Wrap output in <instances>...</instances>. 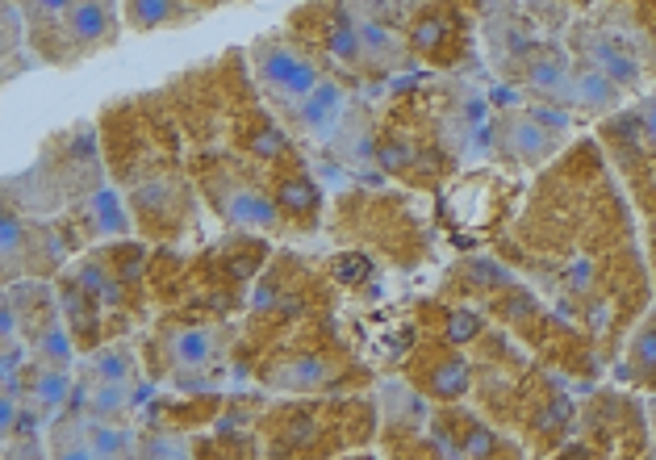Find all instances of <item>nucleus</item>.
I'll use <instances>...</instances> for the list:
<instances>
[{"label": "nucleus", "instance_id": "nucleus-10", "mask_svg": "<svg viewBox=\"0 0 656 460\" xmlns=\"http://www.w3.org/2000/svg\"><path fill=\"white\" fill-rule=\"evenodd\" d=\"M326 360H318V356H297V360H289L285 368L276 373V385H285V389H318L322 381H326Z\"/></svg>", "mask_w": 656, "mask_h": 460}, {"label": "nucleus", "instance_id": "nucleus-26", "mask_svg": "<svg viewBox=\"0 0 656 460\" xmlns=\"http://www.w3.org/2000/svg\"><path fill=\"white\" fill-rule=\"evenodd\" d=\"M414 147H406V143H381L377 147V164L385 168V172H406L410 164H414Z\"/></svg>", "mask_w": 656, "mask_h": 460}, {"label": "nucleus", "instance_id": "nucleus-38", "mask_svg": "<svg viewBox=\"0 0 656 460\" xmlns=\"http://www.w3.org/2000/svg\"><path fill=\"white\" fill-rule=\"evenodd\" d=\"M13 327H17V318H13V302H5V310H0V331H5V343L13 339Z\"/></svg>", "mask_w": 656, "mask_h": 460}, {"label": "nucleus", "instance_id": "nucleus-20", "mask_svg": "<svg viewBox=\"0 0 656 460\" xmlns=\"http://www.w3.org/2000/svg\"><path fill=\"white\" fill-rule=\"evenodd\" d=\"M481 331H485V318L477 310H452L448 322H443V335H448V343H473Z\"/></svg>", "mask_w": 656, "mask_h": 460}, {"label": "nucleus", "instance_id": "nucleus-35", "mask_svg": "<svg viewBox=\"0 0 656 460\" xmlns=\"http://www.w3.org/2000/svg\"><path fill=\"white\" fill-rule=\"evenodd\" d=\"M272 302H280V297H276V289H272V285H260V289L251 293V310H268Z\"/></svg>", "mask_w": 656, "mask_h": 460}, {"label": "nucleus", "instance_id": "nucleus-34", "mask_svg": "<svg viewBox=\"0 0 656 460\" xmlns=\"http://www.w3.org/2000/svg\"><path fill=\"white\" fill-rule=\"evenodd\" d=\"M636 118H640V126H644V143L656 147V101H644V105L636 109Z\"/></svg>", "mask_w": 656, "mask_h": 460}, {"label": "nucleus", "instance_id": "nucleus-22", "mask_svg": "<svg viewBox=\"0 0 656 460\" xmlns=\"http://www.w3.org/2000/svg\"><path fill=\"white\" fill-rule=\"evenodd\" d=\"M631 368L652 381V373H656V327H644L636 335V343H631Z\"/></svg>", "mask_w": 656, "mask_h": 460}, {"label": "nucleus", "instance_id": "nucleus-8", "mask_svg": "<svg viewBox=\"0 0 656 460\" xmlns=\"http://www.w3.org/2000/svg\"><path fill=\"white\" fill-rule=\"evenodd\" d=\"M226 205H230V218H234V222H243V226H260V230L276 226V205H272L268 197H260V193L234 189Z\"/></svg>", "mask_w": 656, "mask_h": 460}, {"label": "nucleus", "instance_id": "nucleus-37", "mask_svg": "<svg viewBox=\"0 0 656 460\" xmlns=\"http://www.w3.org/2000/svg\"><path fill=\"white\" fill-rule=\"evenodd\" d=\"M76 0H34V9H42V13H67Z\"/></svg>", "mask_w": 656, "mask_h": 460}, {"label": "nucleus", "instance_id": "nucleus-25", "mask_svg": "<svg viewBox=\"0 0 656 460\" xmlns=\"http://www.w3.org/2000/svg\"><path fill=\"white\" fill-rule=\"evenodd\" d=\"M126 402H130V389H126V381H101V389H97V398H92V406H97V414H117V410H126Z\"/></svg>", "mask_w": 656, "mask_h": 460}, {"label": "nucleus", "instance_id": "nucleus-15", "mask_svg": "<svg viewBox=\"0 0 656 460\" xmlns=\"http://www.w3.org/2000/svg\"><path fill=\"white\" fill-rule=\"evenodd\" d=\"M76 281H80L92 297H101V302H122V285H117L113 276L105 272L101 260H84V264L76 268Z\"/></svg>", "mask_w": 656, "mask_h": 460}, {"label": "nucleus", "instance_id": "nucleus-18", "mask_svg": "<svg viewBox=\"0 0 656 460\" xmlns=\"http://www.w3.org/2000/svg\"><path fill=\"white\" fill-rule=\"evenodd\" d=\"M84 440L92 444L97 456H126L134 435L130 431H117V427H84Z\"/></svg>", "mask_w": 656, "mask_h": 460}, {"label": "nucleus", "instance_id": "nucleus-7", "mask_svg": "<svg viewBox=\"0 0 656 460\" xmlns=\"http://www.w3.org/2000/svg\"><path fill=\"white\" fill-rule=\"evenodd\" d=\"M326 51H331L335 59H343V63H360V55H364V42H360V26H356V21H351V13L335 9V17H331V30H326Z\"/></svg>", "mask_w": 656, "mask_h": 460}, {"label": "nucleus", "instance_id": "nucleus-12", "mask_svg": "<svg viewBox=\"0 0 656 460\" xmlns=\"http://www.w3.org/2000/svg\"><path fill=\"white\" fill-rule=\"evenodd\" d=\"M276 205L280 210H293V214H306L318 205V184L310 176H289V180H280V189H276Z\"/></svg>", "mask_w": 656, "mask_h": 460}, {"label": "nucleus", "instance_id": "nucleus-9", "mask_svg": "<svg viewBox=\"0 0 656 460\" xmlns=\"http://www.w3.org/2000/svg\"><path fill=\"white\" fill-rule=\"evenodd\" d=\"M427 389L435 398H443V402H452V398H460L464 389H468V368H464V360L460 356H443L431 373H427Z\"/></svg>", "mask_w": 656, "mask_h": 460}, {"label": "nucleus", "instance_id": "nucleus-3", "mask_svg": "<svg viewBox=\"0 0 656 460\" xmlns=\"http://www.w3.org/2000/svg\"><path fill=\"white\" fill-rule=\"evenodd\" d=\"M506 138H510V147H514V155H519L523 164H544V159L556 151V134H552V130H544L535 118H519V122H510Z\"/></svg>", "mask_w": 656, "mask_h": 460}, {"label": "nucleus", "instance_id": "nucleus-17", "mask_svg": "<svg viewBox=\"0 0 656 460\" xmlns=\"http://www.w3.org/2000/svg\"><path fill=\"white\" fill-rule=\"evenodd\" d=\"M176 0H130V26L134 30H159L163 21H172Z\"/></svg>", "mask_w": 656, "mask_h": 460}, {"label": "nucleus", "instance_id": "nucleus-5", "mask_svg": "<svg viewBox=\"0 0 656 460\" xmlns=\"http://www.w3.org/2000/svg\"><path fill=\"white\" fill-rule=\"evenodd\" d=\"M67 26L80 42H101L109 38V9L101 0H76L72 9H67Z\"/></svg>", "mask_w": 656, "mask_h": 460}, {"label": "nucleus", "instance_id": "nucleus-21", "mask_svg": "<svg viewBox=\"0 0 656 460\" xmlns=\"http://www.w3.org/2000/svg\"><path fill=\"white\" fill-rule=\"evenodd\" d=\"M356 26H360L364 55H372V59H393V34L381 26V21H356Z\"/></svg>", "mask_w": 656, "mask_h": 460}, {"label": "nucleus", "instance_id": "nucleus-39", "mask_svg": "<svg viewBox=\"0 0 656 460\" xmlns=\"http://www.w3.org/2000/svg\"><path fill=\"white\" fill-rule=\"evenodd\" d=\"M481 5H485V9H502V5H506V0H481Z\"/></svg>", "mask_w": 656, "mask_h": 460}, {"label": "nucleus", "instance_id": "nucleus-36", "mask_svg": "<svg viewBox=\"0 0 656 460\" xmlns=\"http://www.w3.org/2000/svg\"><path fill=\"white\" fill-rule=\"evenodd\" d=\"M13 419H17V406H13V394L0 398V427L13 431Z\"/></svg>", "mask_w": 656, "mask_h": 460}, {"label": "nucleus", "instance_id": "nucleus-14", "mask_svg": "<svg viewBox=\"0 0 656 460\" xmlns=\"http://www.w3.org/2000/svg\"><path fill=\"white\" fill-rule=\"evenodd\" d=\"M34 398L42 410H59L67 398H72V377L63 373V364L59 368H46V373L34 381Z\"/></svg>", "mask_w": 656, "mask_h": 460}, {"label": "nucleus", "instance_id": "nucleus-1", "mask_svg": "<svg viewBox=\"0 0 656 460\" xmlns=\"http://www.w3.org/2000/svg\"><path fill=\"white\" fill-rule=\"evenodd\" d=\"M260 76L276 92H285V97H310L314 84H318L314 67L306 59H297L293 51H285V46H264L260 51Z\"/></svg>", "mask_w": 656, "mask_h": 460}, {"label": "nucleus", "instance_id": "nucleus-31", "mask_svg": "<svg viewBox=\"0 0 656 460\" xmlns=\"http://www.w3.org/2000/svg\"><path fill=\"white\" fill-rule=\"evenodd\" d=\"M251 151L260 159H276V155H285V138H280L276 130H260L251 138Z\"/></svg>", "mask_w": 656, "mask_h": 460}, {"label": "nucleus", "instance_id": "nucleus-32", "mask_svg": "<svg viewBox=\"0 0 656 460\" xmlns=\"http://www.w3.org/2000/svg\"><path fill=\"white\" fill-rule=\"evenodd\" d=\"M372 268H368V260L364 256H343V260H335V276L343 285H351V281H364Z\"/></svg>", "mask_w": 656, "mask_h": 460}, {"label": "nucleus", "instance_id": "nucleus-30", "mask_svg": "<svg viewBox=\"0 0 656 460\" xmlns=\"http://www.w3.org/2000/svg\"><path fill=\"white\" fill-rule=\"evenodd\" d=\"M17 247H21V222L13 210H5V218H0V251H5V260H13Z\"/></svg>", "mask_w": 656, "mask_h": 460}, {"label": "nucleus", "instance_id": "nucleus-4", "mask_svg": "<svg viewBox=\"0 0 656 460\" xmlns=\"http://www.w3.org/2000/svg\"><path fill=\"white\" fill-rule=\"evenodd\" d=\"M569 101H577V105H585V109H594V113L615 109V105H619V84L606 76V72H598V67H590V72L573 76Z\"/></svg>", "mask_w": 656, "mask_h": 460}, {"label": "nucleus", "instance_id": "nucleus-16", "mask_svg": "<svg viewBox=\"0 0 656 460\" xmlns=\"http://www.w3.org/2000/svg\"><path fill=\"white\" fill-rule=\"evenodd\" d=\"M527 80H531V88L552 92V97H565V101H569V84H573V80H565V67H560V63L535 59V63L527 67Z\"/></svg>", "mask_w": 656, "mask_h": 460}, {"label": "nucleus", "instance_id": "nucleus-2", "mask_svg": "<svg viewBox=\"0 0 656 460\" xmlns=\"http://www.w3.org/2000/svg\"><path fill=\"white\" fill-rule=\"evenodd\" d=\"M343 118V92L335 80H318L314 92L306 97V105H301V122H306L318 138H326L335 130V122Z\"/></svg>", "mask_w": 656, "mask_h": 460}, {"label": "nucleus", "instance_id": "nucleus-6", "mask_svg": "<svg viewBox=\"0 0 656 460\" xmlns=\"http://www.w3.org/2000/svg\"><path fill=\"white\" fill-rule=\"evenodd\" d=\"M590 55H594V63H598V72H606L619 88H631L640 80V63L631 59L627 51H619V46H611V42H590Z\"/></svg>", "mask_w": 656, "mask_h": 460}, {"label": "nucleus", "instance_id": "nucleus-19", "mask_svg": "<svg viewBox=\"0 0 656 460\" xmlns=\"http://www.w3.org/2000/svg\"><path fill=\"white\" fill-rule=\"evenodd\" d=\"M439 42H448V21L427 13V17H418L414 26H410V46L414 51H435Z\"/></svg>", "mask_w": 656, "mask_h": 460}, {"label": "nucleus", "instance_id": "nucleus-24", "mask_svg": "<svg viewBox=\"0 0 656 460\" xmlns=\"http://www.w3.org/2000/svg\"><path fill=\"white\" fill-rule=\"evenodd\" d=\"M527 118H535L544 130H552L556 138H560V134H569V109H565V105H556V101L531 105V109H527Z\"/></svg>", "mask_w": 656, "mask_h": 460}, {"label": "nucleus", "instance_id": "nucleus-29", "mask_svg": "<svg viewBox=\"0 0 656 460\" xmlns=\"http://www.w3.org/2000/svg\"><path fill=\"white\" fill-rule=\"evenodd\" d=\"M494 431H485V427H468V435H464V456H489V452H494Z\"/></svg>", "mask_w": 656, "mask_h": 460}, {"label": "nucleus", "instance_id": "nucleus-11", "mask_svg": "<svg viewBox=\"0 0 656 460\" xmlns=\"http://www.w3.org/2000/svg\"><path fill=\"white\" fill-rule=\"evenodd\" d=\"M172 356L180 368H201L209 356H214V331H201V327L180 331L172 343Z\"/></svg>", "mask_w": 656, "mask_h": 460}, {"label": "nucleus", "instance_id": "nucleus-28", "mask_svg": "<svg viewBox=\"0 0 656 460\" xmlns=\"http://www.w3.org/2000/svg\"><path fill=\"white\" fill-rule=\"evenodd\" d=\"M42 356H46V360H55V364H67V360H72V348H67V335H63L59 327H51V331L42 335Z\"/></svg>", "mask_w": 656, "mask_h": 460}, {"label": "nucleus", "instance_id": "nucleus-23", "mask_svg": "<svg viewBox=\"0 0 656 460\" xmlns=\"http://www.w3.org/2000/svg\"><path fill=\"white\" fill-rule=\"evenodd\" d=\"M92 377H101V381H130V356L126 352H101L97 360H92Z\"/></svg>", "mask_w": 656, "mask_h": 460}, {"label": "nucleus", "instance_id": "nucleus-40", "mask_svg": "<svg viewBox=\"0 0 656 460\" xmlns=\"http://www.w3.org/2000/svg\"><path fill=\"white\" fill-rule=\"evenodd\" d=\"M523 5H531V9H544V5H548V0H523Z\"/></svg>", "mask_w": 656, "mask_h": 460}, {"label": "nucleus", "instance_id": "nucleus-13", "mask_svg": "<svg viewBox=\"0 0 656 460\" xmlns=\"http://www.w3.org/2000/svg\"><path fill=\"white\" fill-rule=\"evenodd\" d=\"M92 226H97V235H126L130 222L122 214V201H117L109 189H101L97 197H92Z\"/></svg>", "mask_w": 656, "mask_h": 460}, {"label": "nucleus", "instance_id": "nucleus-33", "mask_svg": "<svg viewBox=\"0 0 656 460\" xmlns=\"http://www.w3.org/2000/svg\"><path fill=\"white\" fill-rule=\"evenodd\" d=\"M17 42H21V13L13 0H5V51H13Z\"/></svg>", "mask_w": 656, "mask_h": 460}, {"label": "nucleus", "instance_id": "nucleus-27", "mask_svg": "<svg viewBox=\"0 0 656 460\" xmlns=\"http://www.w3.org/2000/svg\"><path fill=\"white\" fill-rule=\"evenodd\" d=\"M473 281L481 289H510V272L498 268L494 260H473Z\"/></svg>", "mask_w": 656, "mask_h": 460}]
</instances>
